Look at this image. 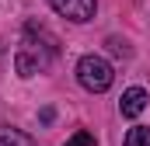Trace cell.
Returning a JSON list of instances; mask_svg holds the SVG:
<instances>
[{"mask_svg":"<svg viewBox=\"0 0 150 146\" xmlns=\"http://www.w3.org/2000/svg\"><path fill=\"white\" fill-rule=\"evenodd\" d=\"M52 56H56V42L38 45V42H32V35H28L25 42H21L18 56H14V66H18L21 77H35V73H45V70H49Z\"/></svg>","mask_w":150,"mask_h":146,"instance_id":"cell-1","label":"cell"},{"mask_svg":"<svg viewBox=\"0 0 150 146\" xmlns=\"http://www.w3.org/2000/svg\"><path fill=\"white\" fill-rule=\"evenodd\" d=\"M77 80H80L84 91L101 94V91L112 87L115 73H112V66H108V59H101V56H84V59L77 63Z\"/></svg>","mask_w":150,"mask_h":146,"instance_id":"cell-2","label":"cell"},{"mask_svg":"<svg viewBox=\"0 0 150 146\" xmlns=\"http://www.w3.org/2000/svg\"><path fill=\"white\" fill-rule=\"evenodd\" d=\"M52 4V11L59 14V18H70L77 25H84V21H91L94 18V0H49Z\"/></svg>","mask_w":150,"mask_h":146,"instance_id":"cell-3","label":"cell"},{"mask_svg":"<svg viewBox=\"0 0 150 146\" xmlns=\"http://www.w3.org/2000/svg\"><path fill=\"white\" fill-rule=\"evenodd\" d=\"M119 108H122L126 118H140L143 108H147V91H143V87H129V91L122 94V105H119Z\"/></svg>","mask_w":150,"mask_h":146,"instance_id":"cell-4","label":"cell"},{"mask_svg":"<svg viewBox=\"0 0 150 146\" xmlns=\"http://www.w3.org/2000/svg\"><path fill=\"white\" fill-rule=\"evenodd\" d=\"M0 146H35V139L14 125H0Z\"/></svg>","mask_w":150,"mask_h":146,"instance_id":"cell-5","label":"cell"},{"mask_svg":"<svg viewBox=\"0 0 150 146\" xmlns=\"http://www.w3.org/2000/svg\"><path fill=\"white\" fill-rule=\"evenodd\" d=\"M126 146H150V129L133 125V129H129V136H126Z\"/></svg>","mask_w":150,"mask_h":146,"instance_id":"cell-6","label":"cell"},{"mask_svg":"<svg viewBox=\"0 0 150 146\" xmlns=\"http://www.w3.org/2000/svg\"><path fill=\"white\" fill-rule=\"evenodd\" d=\"M67 146H98V143H94L91 132H74V136L67 139Z\"/></svg>","mask_w":150,"mask_h":146,"instance_id":"cell-7","label":"cell"}]
</instances>
